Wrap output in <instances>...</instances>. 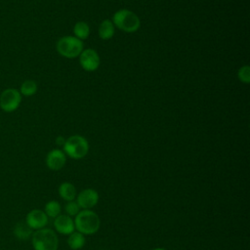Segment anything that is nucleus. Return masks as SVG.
<instances>
[{
	"mask_svg": "<svg viewBox=\"0 0 250 250\" xmlns=\"http://www.w3.org/2000/svg\"><path fill=\"white\" fill-rule=\"evenodd\" d=\"M73 221L75 229L84 235L95 234L101 226V220L98 214L91 209L80 210Z\"/></svg>",
	"mask_w": 250,
	"mask_h": 250,
	"instance_id": "obj_1",
	"label": "nucleus"
},
{
	"mask_svg": "<svg viewBox=\"0 0 250 250\" xmlns=\"http://www.w3.org/2000/svg\"><path fill=\"white\" fill-rule=\"evenodd\" d=\"M31 245L34 250H58L59 238L53 229L44 228L32 232Z\"/></svg>",
	"mask_w": 250,
	"mask_h": 250,
	"instance_id": "obj_2",
	"label": "nucleus"
},
{
	"mask_svg": "<svg viewBox=\"0 0 250 250\" xmlns=\"http://www.w3.org/2000/svg\"><path fill=\"white\" fill-rule=\"evenodd\" d=\"M112 22L120 30L129 33L137 31L141 25L139 17L127 9H121L115 12L112 17Z\"/></svg>",
	"mask_w": 250,
	"mask_h": 250,
	"instance_id": "obj_3",
	"label": "nucleus"
},
{
	"mask_svg": "<svg viewBox=\"0 0 250 250\" xmlns=\"http://www.w3.org/2000/svg\"><path fill=\"white\" fill-rule=\"evenodd\" d=\"M88 151V141L80 135L70 136L64 142L63 152L72 159H81L87 155Z\"/></svg>",
	"mask_w": 250,
	"mask_h": 250,
	"instance_id": "obj_4",
	"label": "nucleus"
},
{
	"mask_svg": "<svg viewBox=\"0 0 250 250\" xmlns=\"http://www.w3.org/2000/svg\"><path fill=\"white\" fill-rule=\"evenodd\" d=\"M57 51L64 58L74 59L83 51V43L74 36H63L57 42Z\"/></svg>",
	"mask_w": 250,
	"mask_h": 250,
	"instance_id": "obj_5",
	"label": "nucleus"
},
{
	"mask_svg": "<svg viewBox=\"0 0 250 250\" xmlns=\"http://www.w3.org/2000/svg\"><path fill=\"white\" fill-rule=\"evenodd\" d=\"M21 103V95L15 88L5 89L0 95V108L5 112L15 111Z\"/></svg>",
	"mask_w": 250,
	"mask_h": 250,
	"instance_id": "obj_6",
	"label": "nucleus"
},
{
	"mask_svg": "<svg viewBox=\"0 0 250 250\" xmlns=\"http://www.w3.org/2000/svg\"><path fill=\"white\" fill-rule=\"evenodd\" d=\"M79 62L86 71H94L98 69L101 63L100 56L94 49H85L79 55Z\"/></svg>",
	"mask_w": 250,
	"mask_h": 250,
	"instance_id": "obj_7",
	"label": "nucleus"
},
{
	"mask_svg": "<svg viewBox=\"0 0 250 250\" xmlns=\"http://www.w3.org/2000/svg\"><path fill=\"white\" fill-rule=\"evenodd\" d=\"M26 225L34 231L46 228L48 224V217L41 209L30 210L25 217Z\"/></svg>",
	"mask_w": 250,
	"mask_h": 250,
	"instance_id": "obj_8",
	"label": "nucleus"
},
{
	"mask_svg": "<svg viewBox=\"0 0 250 250\" xmlns=\"http://www.w3.org/2000/svg\"><path fill=\"white\" fill-rule=\"evenodd\" d=\"M76 202L83 210H89L99 202V193L93 188H85L76 195Z\"/></svg>",
	"mask_w": 250,
	"mask_h": 250,
	"instance_id": "obj_9",
	"label": "nucleus"
},
{
	"mask_svg": "<svg viewBox=\"0 0 250 250\" xmlns=\"http://www.w3.org/2000/svg\"><path fill=\"white\" fill-rule=\"evenodd\" d=\"M46 165L52 171H59L65 165L66 156L65 153L59 149L55 148L48 152L46 156Z\"/></svg>",
	"mask_w": 250,
	"mask_h": 250,
	"instance_id": "obj_10",
	"label": "nucleus"
},
{
	"mask_svg": "<svg viewBox=\"0 0 250 250\" xmlns=\"http://www.w3.org/2000/svg\"><path fill=\"white\" fill-rule=\"evenodd\" d=\"M54 227L57 232L64 235H69L75 230L74 221L66 214H61L54 219Z\"/></svg>",
	"mask_w": 250,
	"mask_h": 250,
	"instance_id": "obj_11",
	"label": "nucleus"
},
{
	"mask_svg": "<svg viewBox=\"0 0 250 250\" xmlns=\"http://www.w3.org/2000/svg\"><path fill=\"white\" fill-rule=\"evenodd\" d=\"M58 191H59V195L61 196V198L65 201L74 200V198L77 195L76 188L74 187L73 184L68 183V182L62 183L59 187Z\"/></svg>",
	"mask_w": 250,
	"mask_h": 250,
	"instance_id": "obj_12",
	"label": "nucleus"
},
{
	"mask_svg": "<svg viewBox=\"0 0 250 250\" xmlns=\"http://www.w3.org/2000/svg\"><path fill=\"white\" fill-rule=\"evenodd\" d=\"M14 235L20 240H26L31 237L33 230L26 225L25 221L18 222L13 229Z\"/></svg>",
	"mask_w": 250,
	"mask_h": 250,
	"instance_id": "obj_13",
	"label": "nucleus"
},
{
	"mask_svg": "<svg viewBox=\"0 0 250 250\" xmlns=\"http://www.w3.org/2000/svg\"><path fill=\"white\" fill-rule=\"evenodd\" d=\"M85 235L78 232V231H73L68 235L67 238V245L69 246L70 249L72 250H79L83 248L85 245Z\"/></svg>",
	"mask_w": 250,
	"mask_h": 250,
	"instance_id": "obj_14",
	"label": "nucleus"
},
{
	"mask_svg": "<svg viewBox=\"0 0 250 250\" xmlns=\"http://www.w3.org/2000/svg\"><path fill=\"white\" fill-rule=\"evenodd\" d=\"M114 35V24L109 20H104L99 26V36L104 40H108Z\"/></svg>",
	"mask_w": 250,
	"mask_h": 250,
	"instance_id": "obj_15",
	"label": "nucleus"
},
{
	"mask_svg": "<svg viewBox=\"0 0 250 250\" xmlns=\"http://www.w3.org/2000/svg\"><path fill=\"white\" fill-rule=\"evenodd\" d=\"M43 211L45 212L48 218L55 219L56 217L61 215L62 206L57 200H50L45 204Z\"/></svg>",
	"mask_w": 250,
	"mask_h": 250,
	"instance_id": "obj_16",
	"label": "nucleus"
},
{
	"mask_svg": "<svg viewBox=\"0 0 250 250\" xmlns=\"http://www.w3.org/2000/svg\"><path fill=\"white\" fill-rule=\"evenodd\" d=\"M73 33L75 35L74 37H76L82 41V40L88 38V36L90 34V27H89L88 23H86L85 21H78L74 24Z\"/></svg>",
	"mask_w": 250,
	"mask_h": 250,
	"instance_id": "obj_17",
	"label": "nucleus"
},
{
	"mask_svg": "<svg viewBox=\"0 0 250 250\" xmlns=\"http://www.w3.org/2000/svg\"><path fill=\"white\" fill-rule=\"evenodd\" d=\"M37 92V84L33 80H25L21 83L20 88V93L22 96L30 97Z\"/></svg>",
	"mask_w": 250,
	"mask_h": 250,
	"instance_id": "obj_18",
	"label": "nucleus"
},
{
	"mask_svg": "<svg viewBox=\"0 0 250 250\" xmlns=\"http://www.w3.org/2000/svg\"><path fill=\"white\" fill-rule=\"evenodd\" d=\"M64 210H65L66 215H68L70 217H72V216L75 217L79 213L80 207L78 206L76 201L71 200V201H66V204L64 205Z\"/></svg>",
	"mask_w": 250,
	"mask_h": 250,
	"instance_id": "obj_19",
	"label": "nucleus"
},
{
	"mask_svg": "<svg viewBox=\"0 0 250 250\" xmlns=\"http://www.w3.org/2000/svg\"><path fill=\"white\" fill-rule=\"evenodd\" d=\"M237 76H238V79H239L241 82L248 84V83L250 82V68H249V66H248V65H243V66H241V67L238 69Z\"/></svg>",
	"mask_w": 250,
	"mask_h": 250,
	"instance_id": "obj_20",
	"label": "nucleus"
},
{
	"mask_svg": "<svg viewBox=\"0 0 250 250\" xmlns=\"http://www.w3.org/2000/svg\"><path fill=\"white\" fill-rule=\"evenodd\" d=\"M64 142H65V140L62 138V137H58L57 138V140H56V143H57V145L58 146H63V145H64Z\"/></svg>",
	"mask_w": 250,
	"mask_h": 250,
	"instance_id": "obj_21",
	"label": "nucleus"
},
{
	"mask_svg": "<svg viewBox=\"0 0 250 250\" xmlns=\"http://www.w3.org/2000/svg\"><path fill=\"white\" fill-rule=\"evenodd\" d=\"M152 250H166V249L161 248V247H157V248H154V249H152Z\"/></svg>",
	"mask_w": 250,
	"mask_h": 250,
	"instance_id": "obj_22",
	"label": "nucleus"
}]
</instances>
